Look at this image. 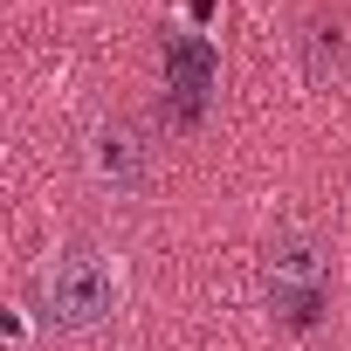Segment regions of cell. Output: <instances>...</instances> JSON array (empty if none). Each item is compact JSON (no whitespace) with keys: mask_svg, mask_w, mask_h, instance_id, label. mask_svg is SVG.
Returning <instances> with one entry per match:
<instances>
[{"mask_svg":"<svg viewBox=\"0 0 351 351\" xmlns=\"http://www.w3.org/2000/svg\"><path fill=\"white\" fill-rule=\"evenodd\" d=\"M262 296L276 310V324L289 330H310L324 310H330V255L310 228H282L262 255Z\"/></svg>","mask_w":351,"mask_h":351,"instance_id":"cell-1","label":"cell"},{"mask_svg":"<svg viewBox=\"0 0 351 351\" xmlns=\"http://www.w3.org/2000/svg\"><path fill=\"white\" fill-rule=\"evenodd\" d=\"M35 303H42V317H49L56 330H97V324L117 310V276H110V262H104L97 248H62V255L42 269Z\"/></svg>","mask_w":351,"mask_h":351,"instance_id":"cell-2","label":"cell"},{"mask_svg":"<svg viewBox=\"0 0 351 351\" xmlns=\"http://www.w3.org/2000/svg\"><path fill=\"white\" fill-rule=\"evenodd\" d=\"M90 172H97V186H110V193H145V180H152V145H145L124 117H110V124L90 131Z\"/></svg>","mask_w":351,"mask_h":351,"instance_id":"cell-3","label":"cell"},{"mask_svg":"<svg viewBox=\"0 0 351 351\" xmlns=\"http://www.w3.org/2000/svg\"><path fill=\"white\" fill-rule=\"evenodd\" d=\"M303 56H310V83H330V76L344 69V35H337L330 21H310V28H303Z\"/></svg>","mask_w":351,"mask_h":351,"instance_id":"cell-4","label":"cell"}]
</instances>
